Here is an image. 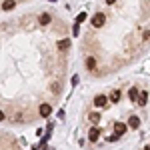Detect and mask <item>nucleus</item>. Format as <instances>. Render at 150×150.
<instances>
[{"label": "nucleus", "instance_id": "6", "mask_svg": "<svg viewBox=\"0 0 150 150\" xmlns=\"http://www.w3.org/2000/svg\"><path fill=\"white\" fill-rule=\"evenodd\" d=\"M128 126L132 128V130H136V128L140 126V118L138 116H130V118H128Z\"/></svg>", "mask_w": 150, "mask_h": 150}, {"label": "nucleus", "instance_id": "1", "mask_svg": "<svg viewBox=\"0 0 150 150\" xmlns=\"http://www.w3.org/2000/svg\"><path fill=\"white\" fill-rule=\"evenodd\" d=\"M90 22H92L94 28H100V26L106 22V16H104L102 12H98V14H94V16H92V20H90Z\"/></svg>", "mask_w": 150, "mask_h": 150}, {"label": "nucleus", "instance_id": "7", "mask_svg": "<svg viewBox=\"0 0 150 150\" xmlns=\"http://www.w3.org/2000/svg\"><path fill=\"white\" fill-rule=\"evenodd\" d=\"M128 96H130V100H132V102H138V98H140L138 88H136V86H134V88H130V90H128Z\"/></svg>", "mask_w": 150, "mask_h": 150}, {"label": "nucleus", "instance_id": "4", "mask_svg": "<svg viewBox=\"0 0 150 150\" xmlns=\"http://www.w3.org/2000/svg\"><path fill=\"white\" fill-rule=\"evenodd\" d=\"M94 104H96V106H98V108H100V106H106V104H108V98H106V96H104V94H98V96H96V98H94Z\"/></svg>", "mask_w": 150, "mask_h": 150}, {"label": "nucleus", "instance_id": "14", "mask_svg": "<svg viewBox=\"0 0 150 150\" xmlns=\"http://www.w3.org/2000/svg\"><path fill=\"white\" fill-rule=\"evenodd\" d=\"M88 118H90V122H94V124H96V122H100V114H98V112H92Z\"/></svg>", "mask_w": 150, "mask_h": 150}, {"label": "nucleus", "instance_id": "3", "mask_svg": "<svg viewBox=\"0 0 150 150\" xmlns=\"http://www.w3.org/2000/svg\"><path fill=\"white\" fill-rule=\"evenodd\" d=\"M100 138V128H90V132H88V140H90V142H96V140Z\"/></svg>", "mask_w": 150, "mask_h": 150}, {"label": "nucleus", "instance_id": "16", "mask_svg": "<svg viewBox=\"0 0 150 150\" xmlns=\"http://www.w3.org/2000/svg\"><path fill=\"white\" fill-rule=\"evenodd\" d=\"M4 118H6V116H4V112H2V110H0V122H2V120H4Z\"/></svg>", "mask_w": 150, "mask_h": 150}, {"label": "nucleus", "instance_id": "8", "mask_svg": "<svg viewBox=\"0 0 150 150\" xmlns=\"http://www.w3.org/2000/svg\"><path fill=\"white\" fill-rule=\"evenodd\" d=\"M86 68L88 70H96V58L94 56H86Z\"/></svg>", "mask_w": 150, "mask_h": 150}, {"label": "nucleus", "instance_id": "17", "mask_svg": "<svg viewBox=\"0 0 150 150\" xmlns=\"http://www.w3.org/2000/svg\"><path fill=\"white\" fill-rule=\"evenodd\" d=\"M146 150H150V144H148V146H146Z\"/></svg>", "mask_w": 150, "mask_h": 150}, {"label": "nucleus", "instance_id": "15", "mask_svg": "<svg viewBox=\"0 0 150 150\" xmlns=\"http://www.w3.org/2000/svg\"><path fill=\"white\" fill-rule=\"evenodd\" d=\"M14 6H16V2H4V4H2V8H4V10H12V8H14Z\"/></svg>", "mask_w": 150, "mask_h": 150}, {"label": "nucleus", "instance_id": "10", "mask_svg": "<svg viewBox=\"0 0 150 150\" xmlns=\"http://www.w3.org/2000/svg\"><path fill=\"white\" fill-rule=\"evenodd\" d=\"M146 102H148V94H146V92H140L138 104H140V106H146Z\"/></svg>", "mask_w": 150, "mask_h": 150}, {"label": "nucleus", "instance_id": "2", "mask_svg": "<svg viewBox=\"0 0 150 150\" xmlns=\"http://www.w3.org/2000/svg\"><path fill=\"white\" fill-rule=\"evenodd\" d=\"M38 112H40V116H44V118H48V116L52 114V106L50 104H40V108H38Z\"/></svg>", "mask_w": 150, "mask_h": 150}, {"label": "nucleus", "instance_id": "5", "mask_svg": "<svg viewBox=\"0 0 150 150\" xmlns=\"http://www.w3.org/2000/svg\"><path fill=\"white\" fill-rule=\"evenodd\" d=\"M126 132V124H122V122H116L114 124V134L116 136H122Z\"/></svg>", "mask_w": 150, "mask_h": 150}, {"label": "nucleus", "instance_id": "9", "mask_svg": "<svg viewBox=\"0 0 150 150\" xmlns=\"http://www.w3.org/2000/svg\"><path fill=\"white\" fill-rule=\"evenodd\" d=\"M120 96H122V94H120V90H112V92H110V96H108V100H110V102H118V100H120Z\"/></svg>", "mask_w": 150, "mask_h": 150}, {"label": "nucleus", "instance_id": "11", "mask_svg": "<svg viewBox=\"0 0 150 150\" xmlns=\"http://www.w3.org/2000/svg\"><path fill=\"white\" fill-rule=\"evenodd\" d=\"M58 48H60V50H66V48H70V40H68V38H66V40H60V42H58Z\"/></svg>", "mask_w": 150, "mask_h": 150}, {"label": "nucleus", "instance_id": "13", "mask_svg": "<svg viewBox=\"0 0 150 150\" xmlns=\"http://www.w3.org/2000/svg\"><path fill=\"white\" fill-rule=\"evenodd\" d=\"M48 22H50V14H46V12L40 14V24H48Z\"/></svg>", "mask_w": 150, "mask_h": 150}, {"label": "nucleus", "instance_id": "12", "mask_svg": "<svg viewBox=\"0 0 150 150\" xmlns=\"http://www.w3.org/2000/svg\"><path fill=\"white\" fill-rule=\"evenodd\" d=\"M86 18H88V14H86V12H80V14H78V16H76V24L84 22V20H86Z\"/></svg>", "mask_w": 150, "mask_h": 150}]
</instances>
